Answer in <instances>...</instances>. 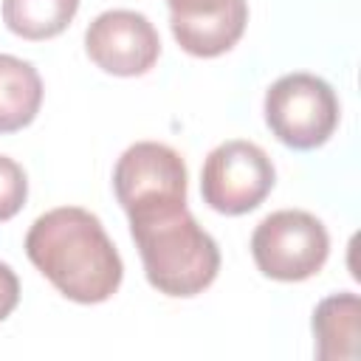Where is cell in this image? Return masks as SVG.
<instances>
[{
    "label": "cell",
    "instance_id": "6da1fadb",
    "mask_svg": "<svg viewBox=\"0 0 361 361\" xmlns=\"http://www.w3.org/2000/svg\"><path fill=\"white\" fill-rule=\"evenodd\" d=\"M25 254L62 296L79 305L107 302L124 276V262L102 220L79 206L39 214L25 234Z\"/></svg>",
    "mask_w": 361,
    "mask_h": 361
},
{
    "label": "cell",
    "instance_id": "7a4b0ae2",
    "mask_svg": "<svg viewBox=\"0 0 361 361\" xmlns=\"http://www.w3.org/2000/svg\"><path fill=\"white\" fill-rule=\"evenodd\" d=\"M130 234L144 262L147 282L166 296L203 293L220 271V248L186 206L130 217Z\"/></svg>",
    "mask_w": 361,
    "mask_h": 361
},
{
    "label": "cell",
    "instance_id": "3957f363",
    "mask_svg": "<svg viewBox=\"0 0 361 361\" xmlns=\"http://www.w3.org/2000/svg\"><path fill=\"white\" fill-rule=\"evenodd\" d=\"M265 124L290 149H316L338 127L336 90L313 73H285L265 93Z\"/></svg>",
    "mask_w": 361,
    "mask_h": 361
},
{
    "label": "cell",
    "instance_id": "277c9868",
    "mask_svg": "<svg viewBox=\"0 0 361 361\" xmlns=\"http://www.w3.org/2000/svg\"><path fill=\"white\" fill-rule=\"evenodd\" d=\"M330 254V237L319 217L302 209L268 214L251 234L257 268L276 282H302L322 271Z\"/></svg>",
    "mask_w": 361,
    "mask_h": 361
},
{
    "label": "cell",
    "instance_id": "5b68a950",
    "mask_svg": "<svg viewBox=\"0 0 361 361\" xmlns=\"http://www.w3.org/2000/svg\"><path fill=\"white\" fill-rule=\"evenodd\" d=\"M276 172L262 147L254 141H223L214 147L200 169V195L203 203L220 214H245L254 212L274 189Z\"/></svg>",
    "mask_w": 361,
    "mask_h": 361
},
{
    "label": "cell",
    "instance_id": "8992f818",
    "mask_svg": "<svg viewBox=\"0 0 361 361\" xmlns=\"http://www.w3.org/2000/svg\"><path fill=\"white\" fill-rule=\"evenodd\" d=\"M113 189L127 217L186 206V164L166 144L138 141L116 161Z\"/></svg>",
    "mask_w": 361,
    "mask_h": 361
},
{
    "label": "cell",
    "instance_id": "52a82bcc",
    "mask_svg": "<svg viewBox=\"0 0 361 361\" xmlns=\"http://www.w3.org/2000/svg\"><path fill=\"white\" fill-rule=\"evenodd\" d=\"M85 51L104 73L144 76L161 56V37L141 11L110 8L87 25Z\"/></svg>",
    "mask_w": 361,
    "mask_h": 361
},
{
    "label": "cell",
    "instance_id": "ba28073f",
    "mask_svg": "<svg viewBox=\"0 0 361 361\" xmlns=\"http://www.w3.org/2000/svg\"><path fill=\"white\" fill-rule=\"evenodd\" d=\"M175 42L192 56H220L231 51L248 23L245 0H166Z\"/></svg>",
    "mask_w": 361,
    "mask_h": 361
},
{
    "label": "cell",
    "instance_id": "9c48e42d",
    "mask_svg": "<svg viewBox=\"0 0 361 361\" xmlns=\"http://www.w3.org/2000/svg\"><path fill=\"white\" fill-rule=\"evenodd\" d=\"M313 336L319 361L358 358L361 338V299L355 293H333L313 310Z\"/></svg>",
    "mask_w": 361,
    "mask_h": 361
},
{
    "label": "cell",
    "instance_id": "30bf717a",
    "mask_svg": "<svg viewBox=\"0 0 361 361\" xmlns=\"http://www.w3.org/2000/svg\"><path fill=\"white\" fill-rule=\"evenodd\" d=\"M42 104V79L37 68L20 56L0 54V133L28 127Z\"/></svg>",
    "mask_w": 361,
    "mask_h": 361
},
{
    "label": "cell",
    "instance_id": "8fae6325",
    "mask_svg": "<svg viewBox=\"0 0 361 361\" xmlns=\"http://www.w3.org/2000/svg\"><path fill=\"white\" fill-rule=\"evenodd\" d=\"M79 11V0H3V23L11 34L42 42L62 34Z\"/></svg>",
    "mask_w": 361,
    "mask_h": 361
},
{
    "label": "cell",
    "instance_id": "7c38bea8",
    "mask_svg": "<svg viewBox=\"0 0 361 361\" xmlns=\"http://www.w3.org/2000/svg\"><path fill=\"white\" fill-rule=\"evenodd\" d=\"M25 197H28V180L23 166L14 158L0 155V223L11 220L25 206Z\"/></svg>",
    "mask_w": 361,
    "mask_h": 361
},
{
    "label": "cell",
    "instance_id": "4fadbf2b",
    "mask_svg": "<svg viewBox=\"0 0 361 361\" xmlns=\"http://www.w3.org/2000/svg\"><path fill=\"white\" fill-rule=\"evenodd\" d=\"M17 302H20V279L6 262H0V322L14 313Z\"/></svg>",
    "mask_w": 361,
    "mask_h": 361
}]
</instances>
